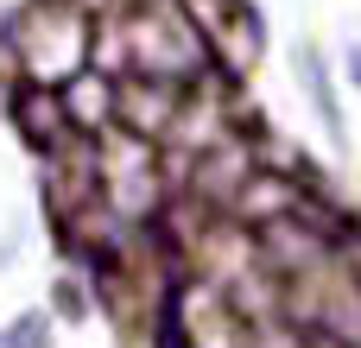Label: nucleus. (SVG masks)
<instances>
[{"label":"nucleus","instance_id":"nucleus-1","mask_svg":"<svg viewBox=\"0 0 361 348\" xmlns=\"http://www.w3.org/2000/svg\"><path fill=\"white\" fill-rule=\"evenodd\" d=\"M298 82H305V95H311L317 120L330 127V139H336V146H349V127H343V108H336V89H330V76H324V63H317V51H311V44L298 51Z\"/></svg>","mask_w":361,"mask_h":348},{"label":"nucleus","instance_id":"nucleus-2","mask_svg":"<svg viewBox=\"0 0 361 348\" xmlns=\"http://www.w3.org/2000/svg\"><path fill=\"white\" fill-rule=\"evenodd\" d=\"M0 348H51V323H44V317H19V323L0 336Z\"/></svg>","mask_w":361,"mask_h":348},{"label":"nucleus","instance_id":"nucleus-3","mask_svg":"<svg viewBox=\"0 0 361 348\" xmlns=\"http://www.w3.org/2000/svg\"><path fill=\"white\" fill-rule=\"evenodd\" d=\"M51 298H57V311H63L70 323H76V317L89 311V298H82V285H70V279H57V292H51Z\"/></svg>","mask_w":361,"mask_h":348},{"label":"nucleus","instance_id":"nucleus-4","mask_svg":"<svg viewBox=\"0 0 361 348\" xmlns=\"http://www.w3.org/2000/svg\"><path fill=\"white\" fill-rule=\"evenodd\" d=\"M349 76H355V82H361V44H355V51H349Z\"/></svg>","mask_w":361,"mask_h":348}]
</instances>
